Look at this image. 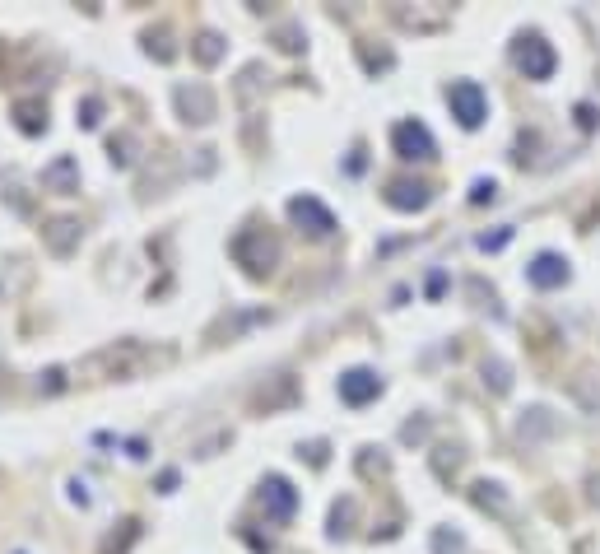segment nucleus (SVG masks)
I'll return each instance as SVG.
<instances>
[{
	"instance_id": "f257e3e1",
	"label": "nucleus",
	"mask_w": 600,
	"mask_h": 554,
	"mask_svg": "<svg viewBox=\"0 0 600 554\" xmlns=\"http://www.w3.org/2000/svg\"><path fill=\"white\" fill-rule=\"evenodd\" d=\"M261 508H266L275 522H289V517H294V508H298L294 485H289L284 475H266V485H261Z\"/></svg>"
},
{
	"instance_id": "f03ea898",
	"label": "nucleus",
	"mask_w": 600,
	"mask_h": 554,
	"mask_svg": "<svg viewBox=\"0 0 600 554\" xmlns=\"http://www.w3.org/2000/svg\"><path fill=\"white\" fill-rule=\"evenodd\" d=\"M289 215H294V224H303L312 238H326V233L335 229V219H331V210L321 201H312V196H298L294 205H289Z\"/></svg>"
},
{
	"instance_id": "7ed1b4c3",
	"label": "nucleus",
	"mask_w": 600,
	"mask_h": 554,
	"mask_svg": "<svg viewBox=\"0 0 600 554\" xmlns=\"http://www.w3.org/2000/svg\"><path fill=\"white\" fill-rule=\"evenodd\" d=\"M391 140H396V154H400V159H428V154H433V136H428L419 122H400Z\"/></svg>"
},
{
	"instance_id": "20e7f679",
	"label": "nucleus",
	"mask_w": 600,
	"mask_h": 554,
	"mask_svg": "<svg viewBox=\"0 0 600 554\" xmlns=\"http://www.w3.org/2000/svg\"><path fill=\"white\" fill-rule=\"evenodd\" d=\"M382 392V382L368 373V368H349L345 378H340V396H345L349 406H363V401H373Z\"/></svg>"
},
{
	"instance_id": "39448f33",
	"label": "nucleus",
	"mask_w": 600,
	"mask_h": 554,
	"mask_svg": "<svg viewBox=\"0 0 600 554\" xmlns=\"http://www.w3.org/2000/svg\"><path fill=\"white\" fill-rule=\"evenodd\" d=\"M452 112L466 126H480L484 122V94H480V84H456V89H452Z\"/></svg>"
},
{
	"instance_id": "423d86ee",
	"label": "nucleus",
	"mask_w": 600,
	"mask_h": 554,
	"mask_svg": "<svg viewBox=\"0 0 600 554\" xmlns=\"http://www.w3.org/2000/svg\"><path fill=\"white\" fill-rule=\"evenodd\" d=\"M517 61H521V70H526V75H535V80H545L549 70H554V52H549L540 38H526V42H521Z\"/></svg>"
},
{
	"instance_id": "0eeeda50",
	"label": "nucleus",
	"mask_w": 600,
	"mask_h": 554,
	"mask_svg": "<svg viewBox=\"0 0 600 554\" xmlns=\"http://www.w3.org/2000/svg\"><path fill=\"white\" fill-rule=\"evenodd\" d=\"M563 275H568V271H563L554 257H540V261L531 266V280H535V284H559Z\"/></svg>"
},
{
	"instance_id": "6e6552de",
	"label": "nucleus",
	"mask_w": 600,
	"mask_h": 554,
	"mask_svg": "<svg viewBox=\"0 0 600 554\" xmlns=\"http://www.w3.org/2000/svg\"><path fill=\"white\" fill-rule=\"evenodd\" d=\"M70 177H75V163H70V159H61V163H56V168H52V173H47V182H56V187H61V191H75V187H70Z\"/></svg>"
}]
</instances>
